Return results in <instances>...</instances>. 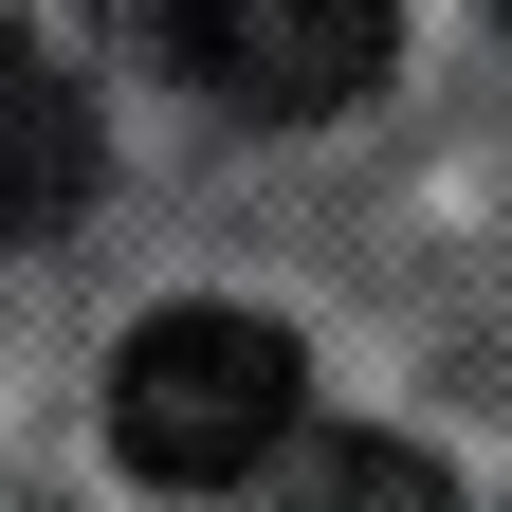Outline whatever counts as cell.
I'll return each instance as SVG.
<instances>
[{"instance_id":"cell-3","label":"cell","mask_w":512,"mask_h":512,"mask_svg":"<svg viewBox=\"0 0 512 512\" xmlns=\"http://www.w3.org/2000/svg\"><path fill=\"white\" fill-rule=\"evenodd\" d=\"M92 202V92H74V55L0 19V238H55Z\"/></svg>"},{"instance_id":"cell-6","label":"cell","mask_w":512,"mask_h":512,"mask_svg":"<svg viewBox=\"0 0 512 512\" xmlns=\"http://www.w3.org/2000/svg\"><path fill=\"white\" fill-rule=\"evenodd\" d=\"M494 19H512V0H494Z\"/></svg>"},{"instance_id":"cell-4","label":"cell","mask_w":512,"mask_h":512,"mask_svg":"<svg viewBox=\"0 0 512 512\" xmlns=\"http://www.w3.org/2000/svg\"><path fill=\"white\" fill-rule=\"evenodd\" d=\"M275 512H458V476L421 458V439H275Z\"/></svg>"},{"instance_id":"cell-2","label":"cell","mask_w":512,"mask_h":512,"mask_svg":"<svg viewBox=\"0 0 512 512\" xmlns=\"http://www.w3.org/2000/svg\"><path fill=\"white\" fill-rule=\"evenodd\" d=\"M165 74H202L220 110L256 128H330L348 92H384V55H403V0H165Z\"/></svg>"},{"instance_id":"cell-5","label":"cell","mask_w":512,"mask_h":512,"mask_svg":"<svg viewBox=\"0 0 512 512\" xmlns=\"http://www.w3.org/2000/svg\"><path fill=\"white\" fill-rule=\"evenodd\" d=\"M110 19H128V37H165V0H110Z\"/></svg>"},{"instance_id":"cell-1","label":"cell","mask_w":512,"mask_h":512,"mask_svg":"<svg viewBox=\"0 0 512 512\" xmlns=\"http://www.w3.org/2000/svg\"><path fill=\"white\" fill-rule=\"evenodd\" d=\"M293 421H311V348L275 330V311H238V293H183V311H147V330L110 348V458L147 494L275 476Z\"/></svg>"}]
</instances>
